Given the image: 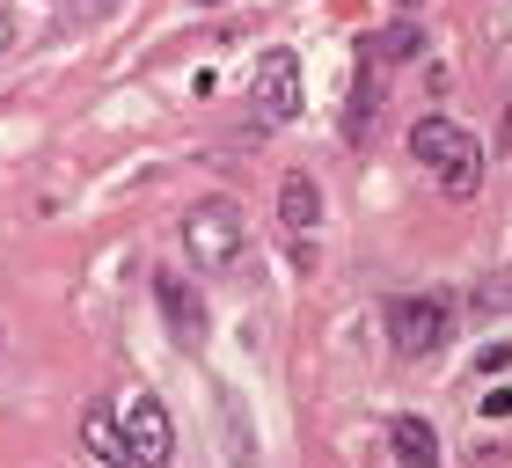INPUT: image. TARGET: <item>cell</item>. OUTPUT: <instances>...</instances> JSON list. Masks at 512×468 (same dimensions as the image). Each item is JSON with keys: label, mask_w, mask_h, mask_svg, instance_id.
I'll return each instance as SVG.
<instances>
[{"label": "cell", "mask_w": 512, "mask_h": 468, "mask_svg": "<svg viewBox=\"0 0 512 468\" xmlns=\"http://www.w3.org/2000/svg\"><path fill=\"white\" fill-rule=\"evenodd\" d=\"M410 154L439 176V191H447V198H476V183H483V147L454 125V117H417V125H410Z\"/></svg>", "instance_id": "6da1fadb"}, {"label": "cell", "mask_w": 512, "mask_h": 468, "mask_svg": "<svg viewBox=\"0 0 512 468\" xmlns=\"http://www.w3.org/2000/svg\"><path fill=\"white\" fill-rule=\"evenodd\" d=\"M183 249H191L198 271H235L242 249H249L242 205H235V198H198L191 213H183Z\"/></svg>", "instance_id": "7a4b0ae2"}, {"label": "cell", "mask_w": 512, "mask_h": 468, "mask_svg": "<svg viewBox=\"0 0 512 468\" xmlns=\"http://www.w3.org/2000/svg\"><path fill=\"white\" fill-rule=\"evenodd\" d=\"M447 337H454V300L447 293H403V300H388V344L403 351V359H432Z\"/></svg>", "instance_id": "3957f363"}, {"label": "cell", "mask_w": 512, "mask_h": 468, "mask_svg": "<svg viewBox=\"0 0 512 468\" xmlns=\"http://www.w3.org/2000/svg\"><path fill=\"white\" fill-rule=\"evenodd\" d=\"M249 110H256V125H293V117H300V59L286 52V44L256 52V74H249Z\"/></svg>", "instance_id": "277c9868"}, {"label": "cell", "mask_w": 512, "mask_h": 468, "mask_svg": "<svg viewBox=\"0 0 512 468\" xmlns=\"http://www.w3.org/2000/svg\"><path fill=\"white\" fill-rule=\"evenodd\" d=\"M118 425H125L132 468H169V454H176V425H169V410H161V395H132V403L118 410Z\"/></svg>", "instance_id": "5b68a950"}, {"label": "cell", "mask_w": 512, "mask_h": 468, "mask_svg": "<svg viewBox=\"0 0 512 468\" xmlns=\"http://www.w3.org/2000/svg\"><path fill=\"white\" fill-rule=\"evenodd\" d=\"M154 300H161V315H169L176 344H198V337H205V300L183 286L176 271H161V278H154Z\"/></svg>", "instance_id": "8992f818"}, {"label": "cell", "mask_w": 512, "mask_h": 468, "mask_svg": "<svg viewBox=\"0 0 512 468\" xmlns=\"http://www.w3.org/2000/svg\"><path fill=\"white\" fill-rule=\"evenodd\" d=\"M81 447L96 454L103 468H132V447H125V425H118V410L96 403V410H81Z\"/></svg>", "instance_id": "52a82bcc"}, {"label": "cell", "mask_w": 512, "mask_h": 468, "mask_svg": "<svg viewBox=\"0 0 512 468\" xmlns=\"http://www.w3.org/2000/svg\"><path fill=\"white\" fill-rule=\"evenodd\" d=\"M388 447H395V468H439V432L425 425V417H395Z\"/></svg>", "instance_id": "ba28073f"}, {"label": "cell", "mask_w": 512, "mask_h": 468, "mask_svg": "<svg viewBox=\"0 0 512 468\" xmlns=\"http://www.w3.org/2000/svg\"><path fill=\"white\" fill-rule=\"evenodd\" d=\"M278 220H286V234H315V220H322L315 176H286V183H278Z\"/></svg>", "instance_id": "9c48e42d"}, {"label": "cell", "mask_w": 512, "mask_h": 468, "mask_svg": "<svg viewBox=\"0 0 512 468\" xmlns=\"http://www.w3.org/2000/svg\"><path fill=\"white\" fill-rule=\"evenodd\" d=\"M417 52H425V30H417V22H388V30H374V37H366V59H417Z\"/></svg>", "instance_id": "30bf717a"}, {"label": "cell", "mask_w": 512, "mask_h": 468, "mask_svg": "<svg viewBox=\"0 0 512 468\" xmlns=\"http://www.w3.org/2000/svg\"><path fill=\"white\" fill-rule=\"evenodd\" d=\"M483 417H512V388H491V395H483Z\"/></svg>", "instance_id": "8fae6325"}, {"label": "cell", "mask_w": 512, "mask_h": 468, "mask_svg": "<svg viewBox=\"0 0 512 468\" xmlns=\"http://www.w3.org/2000/svg\"><path fill=\"white\" fill-rule=\"evenodd\" d=\"M512 366V344H491V351H483V373H505Z\"/></svg>", "instance_id": "7c38bea8"}, {"label": "cell", "mask_w": 512, "mask_h": 468, "mask_svg": "<svg viewBox=\"0 0 512 468\" xmlns=\"http://www.w3.org/2000/svg\"><path fill=\"white\" fill-rule=\"evenodd\" d=\"M8 44H15V15L0 8V59H8Z\"/></svg>", "instance_id": "4fadbf2b"}, {"label": "cell", "mask_w": 512, "mask_h": 468, "mask_svg": "<svg viewBox=\"0 0 512 468\" xmlns=\"http://www.w3.org/2000/svg\"><path fill=\"white\" fill-rule=\"evenodd\" d=\"M498 147H512V117H505V132H498Z\"/></svg>", "instance_id": "5bb4252c"}, {"label": "cell", "mask_w": 512, "mask_h": 468, "mask_svg": "<svg viewBox=\"0 0 512 468\" xmlns=\"http://www.w3.org/2000/svg\"><path fill=\"white\" fill-rule=\"evenodd\" d=\"M198 8H220V0H198Z\"/></svg>", "instance_id": "9a60e30c"}]
</instances>
